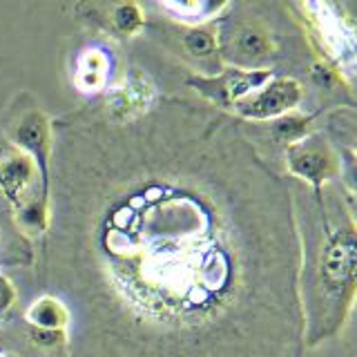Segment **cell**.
I'll use <instances>...</instances> for the list:
<instances>
[{"mask_svg":"<svg viewBox=\"0 0 357 357\" xmlns=\"http://www.w3.org/2000/svg\"><path fill=\"white\" fill-rule=\"evenodd\" d=\"M304 100V87L293 76H271L250 94L239 98L230 109L243 121H275L290 112H297Z\"/></svg>","mask_w":357,"mask_h":357,"instance_id":"5b68a950","label":"cell"},{"mask_svg":"<svg viewBox=\"0 0 357 357\" xmlns=\"http://www.w3.org/2000/svg\"><path fill=\"white\" fill-rule=\"evenodd\" d=\"M156 100H159V92H156L152 78L143 70L134 67L119 85L109 89V94L103 100V107H100V114L109 121L128 123L148 114Z\"/></svg>","mask_w":357,"mask_h":357,"instance_id":"52a82bcc","label":"cell"},{"mask_svg":"<svg viewBox=\"0 0 357 357\" xmlns=\"http://www.w3.org/2000/svg\"><path fill=\"white\" fill-rule=\"evenodd\" d=\"M47 268L76 357H301L293 188L210 103L52 123Z\"/></svg>","mask_w":357,"mask_h":357,"instance_id":"6da1fadb","label":"cell"},{"mask_svg":"<svg viewBox=\"0 0 357 357\" xmlns=\"http://www.w3.org/2000/svg\"><path fill=\"white\" fill-rule=\"evenodd\" d=\"M109 56L103 47H87L78 54L74 83L83 94H100L107 85Z\"/></svg>","mask_w":357,"mask_h":357,"instance_id":"30bf717a","label":"cell"},{"mask_svg":"<svg viewBox=\"0 0 357 357\" xmlns=\"http://www.w3.org/2000/svg\"><path fill=\"white\" fill-rule=\"evenodd\" d=\"M25 319L33 331L67 333V328H70V310H67L61 297L52 293H45L33 301L25 312Z\"/></svg>","mask_w":357,"mask_h":357,"instance_id":"8fae6325","label":"cell"},{"mask_svg":"<svg viewBox=\"0 0 357 357\" xmlns=\"http://www.w3.org/2000/svg\"><path fill=\"white\" fill-rule=\"evenodd\" d=\"M321 190L312 192L319 226L312 266L304 268L308 279L304 297L306 346L337 335L355 304V217L344 210V201H333V215H328Z\"/></svg>","mask_w":357,"mask_h":357,"instance_id":"7a4b0ae2","label":"cell"},{"mask_svg":"<svg viewBox=\"0 0 357 357\" xmlns=\"http://www.w3.org/2000/svg\"><path fill=\"white\" fill-rule=\"evenodd\" d=\"M312 121H315L312 114L290 112V114H284L273 121L271 137L275 139V143H282L288 148V145H293L301 139H306L308 134H312Z\"/></svg>","mask_w":357,"mask_h":357,"instance_id":"4fadbf2b","label":"cell"},{"mask_svg":"<svg viewBox=\"0 0 357 357\" xmlns=\"http://www.w3.org/2000/svg\"><path fill=\"white\" fill-rule=\"evenodd\" d=\"M9 145L31 156L38 165L45 190L50 188V161H52V119L40 109V105H31L18 109V114L9 123Z\"/></svg>","mask_w":357,"mask_h":357,"instance_id":"8992f818","label":"cell"},{"mask_svg":"<svg viewBox=\"0 0 357 357\" xmlns=\"http://www.w3.org/2000/svg\"><path fill=\"white\" fill-rule=\"evenodd\" d=\"M286 172L290 178L308 183L312 192H317L342 174V163L333 145L321 134L312 132L286 148Z\"/></svg>","mask_w":357,"mask_h":357,"instance_id":"277c9868","label":"cell"},{"mask_svg":"<svg viewBox=\"0 0 357 357\" xmlns=\"http://www.w3.org/2000/svg\"><path fill=\"white\" fill-rule=\"evenodd\" d=\"M109 27L121 36H137L145 29V11L137 3H114L103 7Z\"/></svg>","mask_w":357,"mask_h":357,"instance_id":"7c38bea8","label":"cell"},{"mask_svg":"<svg viewBox=\"0 0 357 357\" xmlns=\"http://www.w3.org/2000/svg\"><path fill=\"white\" fill-rule=\"evenodd\" d=\"M217 31L219 61L234 70H266L264 65L275 56L277 40L261 18H226Z\"/></svg>","mask_w":357,"mask_h":357,"instance_id":"3957f363","label":"cell"},{"mask_svg":"<svg viewBox=\"0 0 357 357\" xmlns=\"http://www.w3.org/2000/svg\"><path fill=\"white\" fill-rule=\"evenodd\" d=\"M33 188H38L47 197L38 165L31 161V156L20 152L14 145L0 150V192L7 197L9 204H14L16 212L25 210L36 201H47L43 197H31L29 190Z\"/></svg>","mask_w":357,"mask_h":357,"instance_id":"ba28073f","label":"cell"},{"mask_svg":"<svg viewBox=\"0 0 357 357\" xmlns=\"http://www.w3.org/2000/svg\"><path fill=\"white\" fill-rule=\"evenodd\" d=\"M16 297H18V293H16V288L11 286L9 279L0 277V315H5V312L14 306Z\"/></svg>","mask_w":357,"mask_h":357,"instance_id":"5bb4252c","label":"cell"},{"mask_svg":"<svg viewBox=\"0 0 357 357\" xmlns=\"http://www.w3.org/2000/svg\"><path fill=\"white\" fill-rule=\"evenodd\" d=\"M176 43L183 56L199 63L208 76L219 74L215 67V59L219 61V31L217 20L204 22V25H181L176 29Z\"/></svg>","mask_w":357,"mask_h":357,"instance_id":"9c48e42d","label":"cell"}]
</instances>
